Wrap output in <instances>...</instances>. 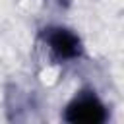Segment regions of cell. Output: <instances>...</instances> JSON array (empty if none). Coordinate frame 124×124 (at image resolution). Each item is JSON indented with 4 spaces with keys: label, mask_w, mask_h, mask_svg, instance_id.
<instances>
[{
    "label": "cell",
    "mask_w": 124,
    "mask_h": 124,
    "mask_svg": "<svg viewBox=\"0 0 124 124\" xmlns=\"http://www.w3.org/2000/svg\"><path fill=\"white\" fill-rule=\"evenodd\" d=\"M108 112L99 95L91 89L79 91L64 110V120L72 124H103L107 122Z\"/></svg>",
    "instance_id": "obj_1"
},
{
    "label": "cell",
    "mask_w": 124,
    "mask_h": 124,
    "mask_svg": "<svg viewBox=\"0 0 124 124\" xmlns=\"http://www.w3.org/2000/svg\"><path fill=\"white\" fill-rule=\"evenodd\" d=\"M43 41L48 52L52 54V58L58 62H72L81 58L83 54V43L79 35L68 27H62V25L46 27L43 31Z\"/></svg>",
    "instance_id": "obj_2"
}]
</instances>
